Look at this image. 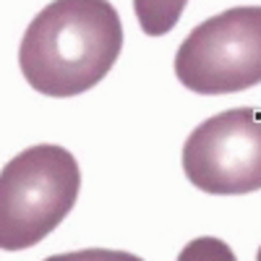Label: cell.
Segmentation results:
<instances>
[{"instance_id":"cell-1","label":"cell","mask_w":261,"mask_h":261,"mask_svg":"<svg viewBox=\"0 0 261 261\" xmlns=\"http://www.w3.org/2000/svg\"><path fill=\"white\" fill-rule=\"evenodd\" d=\"M123 50V24L110 0H53L24 32L18 65L45 97H76L97 86Z\"/></svg>"},{"instance_id":"cell-2","label":"cell","mask_w":261,"mask_h":261,"mask_svg":"<svg viewBox=\"0 0 261 261\" xmlns=\"http://www.w3.org/2000/svg\"><path fill=\"white\" fill-rule=\"evenodd\" d=\"M81 191V170L68 149L29 146L0 170V248L37 246L71 214Z\"/></svg>"},{"instance_id":"cell-3","label":"cell","mask_w":261,"mask_h":261,"mask_svg":"<svg viewBox=\"0 0 261 261\" xmlns=\"http://www.w3.org/2000/svg\"><path fill=\"white\" fill-rule=\"evenodd\" d=\"M175 76L196 94H232L261 84V6L201 21L175 53Z\"/></svg>"},{"instance_id":"cell-4","label":"cell","mask_w":261,"mask_h":261,"mask_svg":"<svg viewBox=\"0 0 261 261\" xmlns=\"http://www.w3.org/2000/svg\"><path fill=\"white\" fill-rule=\"evenodd\" d=\"M183 172L212 196L261 191V113L235 107L196 125L183 144Z\"/></svg>"},{"instance_id":"cell-5","label":"cell","mask_w":261,"mask_h":261,"mask_svg":"<svg viewBox=\"0 0 261 261\" xmlns=\"http://www.w3.org/2000/svg\"><path fill=\"white\" fill-rule=\"evenodd\" d=\"M188 0H134L139 27L149 37H162L175 29Z\"/></svg>"},{"instance_id":"cell-6","label":"cell","mask_w":261,"mask_h":261,"mask_svg":"<svg viewBox=\"0 0 261 261\" xmlns=\"http://www.w3.org/2000/svg\"><path fill=\"white\" fill-rule=\"evenodd\" d=\"M178 261H238V258H235L232 248L225 241L212 238V235H204V238L191 241L178 253Z\"/></svg>"},{"instance_id":"cell-7","label":"cell","mask_w":261,"mask_h":261,"mask_svg":"<svg viewBox=\"0 0 261 261\" xmlns=\"http://www.w3.org/2000/svg\"><path fill=\"white\" fill-rule=\"evenodd\" d=\"M45 261H144L134 253L125 251H107V248H86V251H73V253H60L50 256Z\"/></svg>"},{"instance_id":"cell-8","label":"cell","mask_w":261,"mask_h":261,"mask_svg":"<svg viewBox=\"0 0 261 261\" xmlns=\"http://www.w3.org/2000/svg\"><path fill=\"white\" fill-rule=\"evenodd\" d=\"M256 261H261V248H258V253H256Z\"/></svg>"}]
</instances>
